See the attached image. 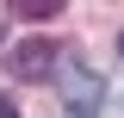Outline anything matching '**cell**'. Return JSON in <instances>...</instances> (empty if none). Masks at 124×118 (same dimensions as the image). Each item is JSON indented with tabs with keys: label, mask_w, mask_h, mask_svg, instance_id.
I'll list each match as a JSON object with an SVG mask.
<instances>
[{
	"label": "cell",
	"mask_w": 124,
	"mask_h": 118,
	"mask_svg": "<svg viewBox=\"0 0 124 118\" xmlns=\"http://www.w3.org/2000/svg\"><path fill=\"white\" fill-rule=\"evenodd\" d=\"M56 87H62V100H68V112H75V118H99V106H106V81H99L75 50H62V62H56Z\"/></svg>",
	"instance_id": "1"
},
{
	"label": "cell",
	"mask_w": 124,
	"mask_h": 118,
	"mask_svg": "<svg viewBox=\"0 0 124 118\" xmlns=\"http://www.w3.org/2000/svg\"><path fill=\"white\" fill-rule=\"evenodd\" d=\"M56 62H62L56 37H25V44H13V81H44V75H56Z\"/></svg>",
	"instance_id": "2"
},
{
	"label": "cell",
	"mask_w": 124,
	"mask_h": 118,
	"mask_svg": "<svg viewBox=\"0 0 124 118\" xmlns=\"http://www.w3.org/2000/svg\"><path fill=\"white\" fill-rule=\"evenodd\" d=\"M13 13H19V19H31V25H44V19H56L62 6H56V0H19Z\"/></svg>",
	"instance_id": "3"
},
{
	"label": "cell",
	"mask_w": 124,
	"mask_h": 118,
	"mask_svg": "<svg viewBox=\"0 0 124 118\" xmlns=\"http://www.w3.org/2000/svg\"><path fill=\"white\" fill-rule=\"evenodd\" d=\"M0 118H19V106H13V100H6V93H0Z\"/></svg>",
	"instance_id": "4"
},
{
	"label": "cell",
	"mask_w": 124,
	"mask_h": 118,
	"mask_svg": "<svg viewBox=\"0 0 124 118\" xmlns=\"http://www.w3.org/2000/svg\"><path fill=\"white\" fill-rule=\"evenodd\" d=\"M118 56H124V31H118Z\"/></svg>",
	"instance_id": "5"
}]
</instances>
